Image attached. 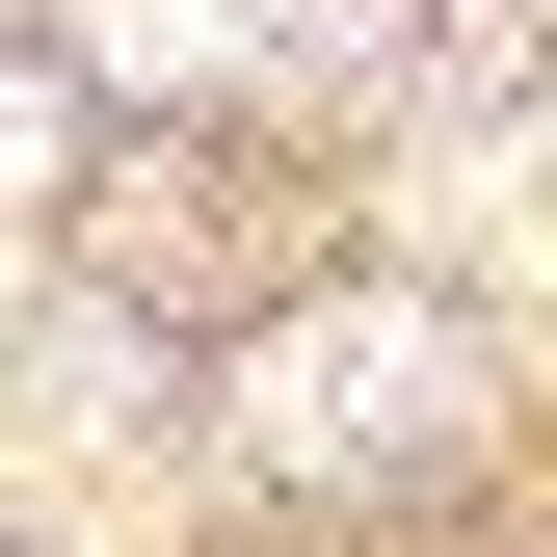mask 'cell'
Instances as JSON below:
<instances>
[{
	"label": "cell",
	"instance_id": "1",
	"mask_svg": "<svg viewBox=\"0 0 557 557\" xmlns=\"http://www.w3.org/2000/svg\"><path fill=\"white\" fill-rule=\"evenodd\" d=\"M451 398H478V372H451V319H293V345H265V398H239V425L293 451V478H345V451H425Z\"/></svg>",
	"mask_w": 557,
	"mask_h": 557
},
{
	"label": "cell",
	"instance_id": "2",
	"mask_svg": "<svg viewBox=\"0 0 557 557\" xmlns=\"http://www.w3.org/2000/svg\"><path fill=\"white\" fill-rule=\"evenodd\" d=\"M107 53H160V81H186V53H239V0H107Z\"/></svg>",
	"mask_w": 557,
	"mask_h": 557
}]
</instances>
